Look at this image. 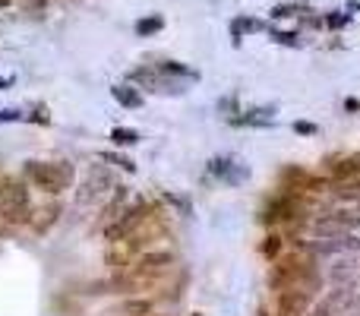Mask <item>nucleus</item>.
<instances>
[{"label": "nucleus", "mask_w": 360, "mask_h": 316, "mask_svg": "<svg viewBox=\"0 0 360 316\" xmlns=\"http://www.w3.org/2000/svg\"><path fill=\"white\" fill-rule=\"evenodd\" d=\"M171 266H174L171 250H146L142 256H136L130 266H127V272L117 278V285H120L123 291H140L146 285L158 282Z\"/></svg>", "instance_id": "obj_1"}, {"label": "nucleus", "mask_w": 360, "mask_h": 316, "mask_svg": "<svg viewBox=\"0 0 360 316\" xmlns=\"http://www.w3.org/2000/svg\"><path fill=\"white\" fill-rule=\"evenodd\" d=\"M23 177L29 187L54 196V193L70 190L76 183V168L70 161H25Z\"/></svg>", "instance_id": "obj_2"}, {"label": "nucleus", "mask_w": 360, "mask_h": 316, "mask_svg": "<svg viewBox=\"0 0 360 316\" xmlns=\"http://www.w3.org/2000/svg\"><path fill=\"white\" fill-rule=\"evenodd\" d=\"M32 215V193L25 177H3L0 181V218L10 225H23Z\"/></svg>", "instance_id": "obj_3"}, {"label": "nucleus", "mask_w": 360, "mask_h": 316, "mask_svg": "<svg viewBox=\"0 0 360 316\" xmlns=\"http://www.w3.org/2000/svg\"><path fill=\"white\" fill-rule=\"evenodd\" d=\"M149 218H152V202H146V200L133 202L130 209H123L120 215H114V222L105 228V237L111 243H117V241H123V237H130L133 231H140Z\"/></svg>", "instance_id": "obj_4"}, {"label": "nucleus", "mask_w": 360, "mask_h": 316, "mask_svg": "<svg viewBox=\"0 0 360 316\" xmlns=\"http://www.w3.org/2000/svg\"><path fill=\"white\" fill-rule=\"evenodd\" d=\"M307 304H310V291H303V288H287V291H281V298H279V316H303Z\"/></svg>", "instance_id": "obj_5"}, {"label": "nucleus", "mask_w": 360, "mask_h": 316, "mask_svg": "<svg viewBox=\"0 0 360 316\" xmlns=\"http://www.w3.org/2000/svg\"><path fill=\"white\" fill-rule=\"evenodd\" d=\"M209 171H212L215 177H221V181H228V183H240L246 177L244 168L234 165V158H215V161H209Z\"/></svg>", "instance_id": "obj_6"}, {"label": "nucleus", "mask_w": 360, "mask_h": 316, "mask_svg": "<svg viewBox=\"0 0 360 316\" xmlns=\"http://www.w3.org/2000/svg\"><path fill=\"white\" fill-rule=\"evenodd\" d=\"M111 183H114V181H111V174H105L101 168H92V183L86 187L89 193H82L79 200H82V202L95 200V196H101V193H107V190H111Z\"/></svg>", "instance_id": "obj_7"}, {"label": "nucleus", "mask_w": 360, "mask_h": 316, "mask_svg": "<svg viewBox=\"0 0 360 316\" xmlns=\"http://www.w3.org/2000/svg\"><path fill=\"white\" fill-rule=\"evenodd\" d=\"M111 95L120 101L123 108H142V95L133 85H111Z\"/></svg>", "instance_id": "obj_8"}, {"label": "nucleus", "mask_w": 360, "mask_h": 316, "mask_svg": "<svg viewBox=\"0 0 360 316\" xmlns=\"http://www.w3.org/2000/svg\"><path fill=\"white\" fill-rule=\"evenodd\" d=\"M357 174H360V161H357V158H342V161L332 168V177H335V181H344V177L351 181V177H357Z\"/></svg>", "instance_id": "obj_9"}, {"label": "nucleus", "mask_w": 360, "mask_h": 316, "mask_svg": "<svg viewBox=\"0 0 360 316\" xmlns=\"http://www.w3.org/2000/svg\"><path fill=\"white\" fill-rule=\"evenodd\" d=\"M111 142H114V146H136V142H140V133H136V130H127V127H114V130H111Z\"/></svg>", "instance_id": "obj_10"}, {"label": "nucleus", "mask_w": 360, "mask_h": 316, "mask_svg": "<svg viewBox=\"0 0 360 316\" xmlns=\"http://www.w3.org/2000/svg\"><path fill=\"white\" fill-rule=\"evenodd\" d=\"M237 124L266 127V124H272V111H269V108H256V111H250V114H246V117H237Z\"/></svg>", "instance_id": "obj_11"}, {"label": "nucleus", "mask_w": 360, "mask_h": 316, "mask_svg": "<svg viewBox=\"0 0 360 316\" xmlns=\"http://www.w3.org/2000/svg\"><path fill=\"white\" fill-rule=\"evenodd\" d=\"M335 193L342 196V200H360V183L357 181H338V187H335Z\"/></svg>", "instance_id": "obj_12"}, {"label": "nucleus", "mask_w": 360, "mask_h": 316, "mask_svg": "<svg viewBox=\"0 0 360 316\" xmlns=\"http://www.w3.org/2000/svg\"><path fill=\"white\" fill-rule=\"evenodd\" d=\"M162 16H149V19H142V23H136V32L140 35H152V32H158L162 29Z\"/></svg>", "instance_id": "obj_13"}, {"label": "nucleus", "mask_w": 360, "mask_h": 316, "mask_svg": "<svg viewBox=\"0 0 360 316\" xmlns=\"http://www.w3.org/2000/svg\"><path fill=\"white\" fill-rule=\"evenodd\" d=\"M262 253H266V256H279V253H281V237H279V234H269V237H266Z\"/></svg>", "instance_id": "obj_14"}, {"label": "nucleus", "mask_w": 360, "mask_h": 316, "mask_svg": "<svg viewBox=\"0 0 360 316\" xmlns=\"http://www.w3.org/2000/svg\"><path fill=\"white\" fill-rule=\"evenodd\" d=\"M105 161H111V165H120L123 171H136V165H133L130 158H123V155H111V152H107V155H105Z\"/></svg>", "instance_id": "obj_15"}, {"label": "nucleus", "mask_w": 360, "mask_h": 316, "mask_svg": "<svg viewBox=\"0 0 360 316\" xmlns=\"http://www.w3.org/2000/svg\"><path fill=\"white\" fill-rule=\"evenodd\" d=\"M272 38L281 44H297V32H272Z\"/></svg>", "instance_id": "obj_16"}, {"label": "nucleus", "mask_w": 360, "mask_h": 316, "mask_svg": "<svg viewBox=\"0 0 360 316\" xmlns=\"http://www.w3.org/2000/svg\"><path fill=\"white\" fill-rule=\"evenodd\" d=\"M332 307H335V300L329 298V300H326V304H320V307L313 310V313H310V316H332Z\"/></svg>", "instance_id": "obj_17"}, {"label": "nucleus", "mask_w": 360, "mask_h": 316, "mask_svg": "<svg viewBox=\"0 0 360 316\" xmlns=\"http://www.w3.org/2000/svg\"><path fill=\"white\" fill-rule=\"evenodd\" d=\"M294 130H297V133H303V136H313V133H316V124H307V120H297V124H294Z\"/></svg>", "instance_id": "obj_18"}, {"label": "nucleus", "mask_w": 360, "mask_h": 316, "mask_svg": "<svg viewBox=\"0 0 360 316\" xmlns=\"http://www.w3.org/2000/svg\"><path fill=\"white\" fill-rule=\"evenodd\" d=\"M13 120H23L19 111H0V124H13Z\"/></svg>", "instance_id": "obj_19"}, {"label": "nucleus", "mask_w": 360, "mask_h": 316, "mask_svg": "<svg viewBox=\"0 0 360 316\" xmlns=\"http://www.w3.org/2000/svg\"><path fill=\"white\" fill-rule=\"evenodd\" d=\"M348 16H329V25H342Z\"/></svg>", "instance_id": "obj_20"}, {"label": "nucleus", "mask_w": 360, "mask_h": 316, "mask_svg": "<svg viewBox=\"0 0 360 316\" xmlns=\"http://www.w3.org/2000/svg\"><path fill=\"white\" fill-rule=\"evenodd\" d=\"M10 85H13V79H3V76H0V89H10Z\"/></svg>", "instance_id": "obj_21"}, {"label": "nucleus", "mask_w": 360, "mask_h": 316, "mask_svg": "<svg viewBox=\"0 0 360 316\" xmlns=\"http://www.w3.org/2000/svg\"><path fill=\"white\" fill-rule=\"evenodd\" d=\"M10 3H16V0H0V7H10Z\"/></svg>", "instance_id": "obj_22"}]
</instances>
